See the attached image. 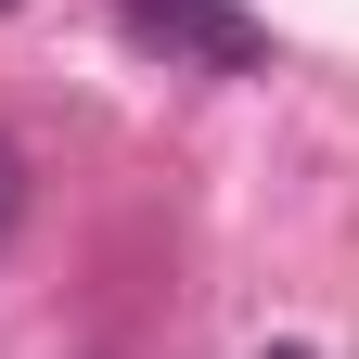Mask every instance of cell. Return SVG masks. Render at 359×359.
<instances>
[{"mask_svg":"<svg viewBox=\"0 0 359 359\" xmlns=\"http://www.w3.org/2000/svg\"><path fill=\"white\" fill-rule=\"evenodd\" d=\"M26 218V167H13V142H0V231Z\"/></svg>","mask_w":359,"mask_h":359,"instance_id":"cell-2","label":"cell"},{"mask_svg":"<svg viewBox=\"0 0 359 359\" xmlns=\"http://www.w3.org/2000/svg\"><path fill=\"white\" fill-rule=\"evenodd\" d=\"M128 39H154V52H180V65H218V77L269 65V26L231 13V0H128Z\"/></svg>","mask_w":359,"mask_h":359,"instance_id":"cell-1","label":"cell"},{"mask_svg":"<svg viewBox=\"0 0 359 359\" xmlns=\"http://www.w3.org/2000/svg\"><path fill=\"white\" fill-rule=\"evenodd\" d=\"M269 359H308V346H269Z\"/></svg>","mask_w":359,"mask_h":359,"instance_id":"cell-3","label":"cell"},{"mask_svg":"<svg viewBox=\"0 0 359 359\" xmlns=\"http://www.w3.org/2000/svg\"><path fill=\"white\" fill-rule=\"evenodd\" d=\"M0 13H13V0H0Z\"/></svg>","mask_w":359,"mask_h":359,"instance_id":"cell-4","label":"cell"}]
</instances>
